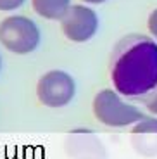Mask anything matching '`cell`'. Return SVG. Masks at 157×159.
I'll return each instance as SVG.
<instances>
[{
  "instance_id": "1",
  "label": "cell",
  "mask_w": 157,
  "mask_h": 159,
  "mask_svg": "<svg viewBox=\"0 0 157 159\" xmlns=\"http://www.w3.org/2000/svg\"><path fill=\"white\" fill-rule=\"evenodd\" d=\"M110 80L124 97H141L157 88V42L143 35H130L114 48Z\"/></svg>"
},
{
  "instance_id": "2",
  "label": "cell",
  "mask_w": 157,
  "mask_h": 159,
  "mask_svg": "<svg viewBox=\"0 0 157 159\" xmlns=\"http://www.w3.org/2000/svg\"><path fill=\"white\" fill-rule=\"evenodd\" d=\"M93 114L102 125L112 128L135 125L141 118H145L140 109L131 106V104L123 102L121 97H119V92H114L110 88L100 90L95 95Z\"/></svg>"
},
{
  "instance_id": "3",
  "label": "cell",
  "mask_w": 157,
  "mask_h": 159,
  "mask_svg": "<svg viewBox=\"0 0 157 159\" xmlns=\"http://www.w3.org/2000/svg\"><path fill=\"white\" fill-rule=\"evenodd\" d=\"M42 35L33 19L26 16H9L0 23V43L14 54H31L38 48Z\"/></svg>"
},
{
  "instance_id": "4",
  "label": "cell",
  "mask_w": 157,
  "mask_h": 159,
  "mask_svg": "<svg viewBox=\"0 0 157 159\" xmlns=\"http://www.w3.org/2000/svg\"><path fill=\"white\" fill-rule=\"evenodd\" d=\"M76 93V83L66 71L54 69L45 73L36 85V95L43 106L52 109L64 107L73 100Z\"/></svg>"
},
{
  "instance_id": "5",
  "label": "cell",
  "mask_w": 157,
  "mask_h": 159,
  "mask_svg": "<svg viewBox=\"0 0 157 159\" xmlns=\"http://www.w3.org/2000/svg\"><path fill=\"white\" fill-rule=\"evenodd\" d=\"M61 26L66 38H69L71 42H88L98 30L97 12L87 5H71L61 19Z\"/></svg>"
},
{
  "instance_id": "6",
  "label": "cell",
  "mask_w": 157,
  "mask_h": 159,
  "mask_svg": "<svg viewBox=\"0 0 157 159\" xmlns=\"http://www.w3.org/2000/svg\"><path fill=\"white\" fill-rule=\"evenodd\" d=\"M131 143L137 152L154 157L157 156V118H141L131 130Z\"/></svg>"
},
{
  "instance_id": "7",
  "label": "cell",
  "mask_w": 157,
  "mask_h": 159,
  "mask_svg": "<svg viewBox=\"0 0 157 159\" xmlns=\"http://www.w3.org/2000/svg\"><path fill=\"white\" fill-rule=\"evenodd\" d=\"M33 11L45 19H62L71 7V0H31Z\"/></svg>"
},
{
  "instance_id": "8",
  "label": "cell",
  "mask_w": 157,
  "mask_h": 159,
  "mask_svg": "<svg viewBox=\"0 0 157 159\" xmlns=\"http://www.w3.org/2000/svg\"><path fill=\"white\" fill-rule=\"evenodd\" d=\"M26 0H0V11H14V9H19Z\"/></svg>"
},
{
  "instance_id": "9",
  "label": "cell",
  "mask_w": 157,
  "mask_h": 159,
  "mask_svg": "<svg viewBox=\"0 0 157 159\" xmlns=\"http://www.w3.org/2000/svg\"><path fill=\"white\" fill-rule=\"evenodd\" d=\"M147 26H149V31L154 38H157V9L152 11V14L149 16V21H147Z\"/></svg>"
},
{
  "instance_id": "10",
  "label": "cell",
  "mask_w": 157,
  "mask_h": 159,
  "mask_svg": "<svg viewBox=\"0 0 157 159\" xmlns=\"http://www.w3.org/2000/svg\"><path fill=\"white\" fill-rule=\"evenodd\" d=\"M147 107H149V111L152 112V114H157V88H155V93H154V97L147 102Z\"/></svg>"
},
{
  "instance_id": "11",
  "label": "cell",
  "mask_w": 157,
  "mask_h": 159,
  "mask_svg": "<svg viewBox=\"0 0 157 159\" xmlns=\"http://www.w3.org/2000/svg\"><path fill=\"white\" fill-rule=\"evenodd\" d=\"M81 2H87V4H104L107 0H81Z\"/></svg>"
},
{
  "instance_id": "12",
  "label": "cell",
  "mask_w": 157,
  "mask_h": 159,
  "mask_svg": "<svg viewBox=\"0 0 157 159\" xmlns=\"http://www.w3.org/2000/svg\"><path fill=\"white\" fill-rule=\"evenodd\" d=\"M0 68H2V57H0Z\"/></svg>"
}]
</instances>
